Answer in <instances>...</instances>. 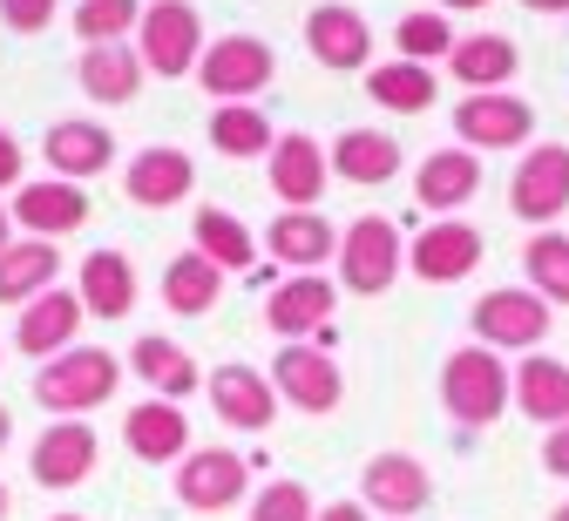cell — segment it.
Segmentation results:
<instances>
[{
	"instance_id": "cell-38",
	"label": "cell",
	"mask_w": 569,
	"mask_h": 521,
	"mask_svg": "<svg viewBox=\"0 0 569 521\" xmlns=\"http://www.w3.org/2000/svg\"><path fill=\"white\" fill-rule=\"evenodd\" d=\"M393 41H400V61H448L455 54V28L441 21V14H407L400 28H393Z\"/></svg>"
},
{
	"instance_id": "cell-39",
	"label": "cell",
	"mask_w": 569,
	"mask_h": 521,
	"mask_svg": "<svg viewBox=\"0 0 569 521\" xmlns=\"http://www.w3.org/2000/svg\"><path fill=\"white\" fill-rule=\"evenodd\" d=\"M312 514L319 508H312V494L299 481H264L258 501H251V521H312Z\"/></svg>"
},
{
	"instance_id": "cell-22",
	"label": "cell",
	"mask_w": 569,
	"mask_h": 521,
	"mask_svg": "<svg viewBox=\"0 0 569 521\" xmlns=\"http://www.w3.org/2000/svg\"><path fill=\"white\" fill-rule=\"evenodd\" d=\"M516 407H522L536 427H562V420H569V359L529 352V359L516 365Z\"/></svg>"
},
{
	"instance_id": "cell-49",
	"label": "cell",
	"mask_w": 569,
	"mask_h": 521,
	"mask_svg": "<svg viewBox=\"0 0 569 521\" xmlns=\"http://www.w3.org/2000/svg\"><path fill=\"white\" fill-rule=\"evenodd\" d=\"M0 521H8V488H0Z\"/></svg>"
},
{
	"instance_id": "cell-45",
	"label": "cell",
	"mask_w": 569,
	"mask_h": 521,
	"mask_svg": "<svg viewBox=\"0 0 569 521\" xmlns=\"http://www.w3.org/2000/svg\"><path fill=\"white\" fill-rule=\"evenodd\" d=\"M8 433H14V413H8V407H0V454H8Z\"/></svg>"
},
{
	"instance_id": "cell-47",
	"label": "cell",
	"mask_w": 569,
	"mask_h": 521,
	"mask_svg": "<svg viewBox=\"0 0 569 521\" xmlns=\"http://www.w3.org/2000/svg\"><path fill=\"white\" fill-rule=\"evenodd\" d=\"M0 251H8V210H0Z\"/></svg>"
},
{
	"instance_id": "cell-17",
	"label": "cell",
	"mask_w": 569,
	"mask_h": 521,
	"mask_svg": "<svg viewBox=\"0 0 569 521\" xmlns=\"http://www.w3.org/2000/svg\"><path fill=\"white\" fill-rule=\"evenodd\" d=\"M122 440H129L136 461L163 468V461H183V454H190V420H183L177 400H142V407H129Z\"/></svg>"
},
{
	"instance_id": "cell-10",
	"label": "cell",
	"mask_w": 569,
	"mask_h": 521,
	"mask_svg": "<svg viewBox=\"0 0 569 521\" xmlns=\"http://www.w3.org/2000/svg\"><path fill=\"white\" fill-rule=\"evenodd\" d=\"M197 54H203V21H197L190 0H157V8H142V68L183 74Z\"/></svg>"
},
{
	"instance_id": "cell-43",
	"label": "cell",
	"mask_w": 569,
	"mask_h": 521,
	"mask_svg": "<svg viewBox=\"0 0 569 521\" xmlns=\"http://www.w3.org/2000/svg\"><path fill=\"white\" fill-rule=\"evenodd\" d=\"M312 521H367V501H326Z\"/></svg>"
},
{
	"instance_id": "cell-40",
	"label": "cell",
	"mask_w": 569,
	"mask_h": 521,
	"mask_svg": "<svg viewBox=\"0 0 569 521\" xmlns=\"http://www.w3.org/2000/svg\"><path fill=\"white\" fill-rule=\"evenodd\" d=\"M0 14H8V28L34 34V28H48V21H54V0H0Z\"/></svg>"
},
{
	"instance_id": "cell-7",
	"label": "cell",
	"mask_w": 569,
	"mask_h": 521,
	"mask_svg": "<svg viewBox=\"0 0 569 521\" xmlns=\"http://www.w3.org/2000/svg\"><path fill=\"white\" fill-rule=\"evenodd\" d=\"M509 210L522 217V223H549L569 210V149L562 142H536L529 157L516 163V177H509Z\"/></svg>"
},
{
	"instance_id": "cell-14",
	"label": "cell",
	"mask_w": 569,
	"mask_h": 521,
	"mask_svg": "<svg viewBox=\"0 0 569 521\" xmlns=\"http://www.w3.org/2000/svg\"><path fill=\"white\" fill-rule=\"evenodd\" d=\"M360 501H367L373 514L407 521V514H420L427 501H435V481H427V468H420L413 454H373L367 474H360Z\"/></svg>"
},
{
	"instance_id": "cell-44",
	"label": "cell",
	"mask_w": 569,
	"mask_h": 521,
	"mask_svg": "<svg viewBox=\"0 0 569 521\" xmlns=\"http://www.w3.org/2000/svg\"><path fill=\"white\" fill-rule=\"evenodd\" d=\"M529 14H569V0H522Z\"/></svg>"
},
{
	"instance_id": "cell-20",
	"label": "cell",
	"mask_w": 569,
	"mask_h": 521,
	"mask_svg": "<svg viewBox=\"0 0 569 521\" xmlns=\"http://www.w3.org/2000/svg\"><path fill=\"white\" fill-rule=\"evenodd\" d=\"M190 183H197V163L183 157V149H142V157L129 163V203H142V210H170V203H183L190 197Z\"/></svg>"
},
{
	"instance_id": "cell-4",
	"label": "cell",
	"mask_w": 569,
	"mask_h": 521,
	"mask_svg": "<svg viewBox=\"0 0 569 521\" xmlns=\"http://www.w3.org/2000/svg\"><path fill=\"white\" fill-rule=\"evenodd\" d=\"M549 305L536 291H481V305L468 312V325H475V339L488 345V352H536L542 339H549Z\"/></svg>"
},
{
	"instance_id": "cell-3",
	"label": "cell",
	"mask_w": 569,
	"mask_h": 521,
	"mask_svg": "<svg viewBox=\"0 0 569 521\" xmlns=\"http://www.w3.org/2000/svg\"><path fill=\"white\" fill-rule=\"evenodd\" d=\"M400 264H407V244L387 217H360L352 231H339V284L346 291L380 298V291H393Z\"/></svg>"
},
{
	"instance_id": "cell-11",
	"label": "cell",
	"mask_w": 569,
	"mask_h": 521,
	"mask_svg": "<svg viewBox=\"0 0 569 521\" xmlns=\"http://www.w3.org/2000/svg\"><path fill=\"white\" fill-rule=\"evenodd\" d=\"M96 454H102V440H96L89 420H54V427L34 440L28 468H34L41 488H82V481L96 474Z\"/></svg>"
},
{
	"instance_id": "cell-18",
	"label": "cell",
	"mask_w": 569,
	"mask_h": 521,
	"mask_svg": "<svg viewBox=\"0 0 569 521\" xmlns=\"http://www.w3.org/2000/svg\"><path fill=\"white\" fill-rule=\"evenodd\" d=\"M264 251L292 271H319L326 258H339V231L319 210H278V223L264 231Z\"/></svg>"
},
{
	"instance_id": "cell-12",
	"label": "cell",
	"mask_w": 569,
	"mask_h": 521,
	"mask_svg": "<svg viewBox=\"0 0 569 521\" xmlns=\"http://www.w3.org/2000/svg\"><path fill=\"white\" fill-rule=\"evenodd\" d=\"M455 129H461V149H516L536 129V109L509 89H488L455 109Z\"/></svg>"
},
{
	"instance_id": "cell-13",
	"label": "cell",
	"mask_w": 569,
	"mask_h": 521,
	"mask_svg": "<svg viewBox=\"0 0 569 521\" xmlns=\"http://www.w3.org/2000/svg\"><path fill=\"white\" fill-rule=\"evenodd\" d=\"M407 264H413V278H427V284H461V278L481 264V231H475V223H461V217L427 223V231L413 238V251H407Z\"/></svg>"
},
{
	"instance_id": "cell-28",
	"label": "cell",
	"mask_w": 569,
	"mask_h": 521,
	"mask_svg": "<svg viewBox=\"0 0 569 521\" xmlns=\"http://www.w3.org/2000/svg\"><path fill=\"white\" fill-rule=\"evenodd\" d=\"M129 305H136V271H129V258H122V251L82 258V312H96V319H129Z\"/></svg>"
},
{
	"instance_id": "cell-27",
	"label": "cell",
	"mask_w": 569,
	"mask_h": 521,
	"mask_svg": "<svg viewBox=\"0 0 569 521\" xmlns=\"http://www.w3.org/2000/svg\"><path fill=\"white\" fill-rule=\"evenodd\" d=\"M346 183H393V170H400V142L387 136V129H346L339 142H332V157H326Z\"/></svg>"
},
{
	"instance_id": "cell-32",
	"label": "cell",
	"mask_w": 569,
	"mask_h": 521,
	"mask_svg": "<svg viewBox=\"0 0 569 521\" xmlns=\"http://www.w3.org/2000/svg\"><path fill=\"white\" fill-rule=\"evenodd\" d=\"M218 291H224V271L210 264V258H197V251L170 258V271H163V305H170V312L203 319L210 305H218Z\"/></svg>"
},
{
	"instance_id": "cell-24",
	"label": "cell",
	"mask_w": 569,
	"mask_h": 521,
	"mask_svg": "<svg viewBox=\"0 0 569 521\" xmlns=\"http://www.w3.org/2000/svg\"><path fill=\"white\" fill-rule=\"evenodd\" d=\"M14 217L34 238H61V231H76V223H89V197H82V183H21Z\"/></svg>"
},
{
	"instance_id": "cell-48",
	"label": "cell",
	"mask_w": 569,
	"mask_h": 521,
	"mask_svg": "<svg viewBox=\"0 0 569 521\" xmlns=\"http://www.w3.org/2000/svg\"><path fill=\"white\" fill-rule=\"evenodd\" d=\"M549 521H569V501H562V508H556V514H549Z\"/></svg>"
},
{
	"instance_id": "cell-5",
	"label": "cell",
	"mask_w": 569,
	"mask_h": 521,
	"mask_svg": "<svg viewBox=\"0 0 569 521\" xmlns=\"http://www.w3.org/2000/svg\"><path fill=\"white\" fill-rule=\"evenodd\" d=\"M271 74H278V61H271V48H264L258 34H224V41H210V48L197 54V82L218 96V102L258 96Z\"/></svg>"
},
{
	"instance_id": "cell-25",
	"label": "cell",
	"mask_w": 569,
	"mask_h": 521,
	"mask_svg": "<svg viewBox=\"0 0 569 521\" xmlns=\"http://www.w3.org/2000/svg\"><path fill=\"white\" fill-rule=\"evenodd\" d=\"M475 190H481V163H475V149H441V157H427V163H420V177H413L420 210H461Z\"/></svg>"
},
{
	"instance_id": "cell-1",
	"label": "cell",
	"mask_w": 569,
	"mask_h": 521,
	"mask_svg": "<svg viewBox=\"0 0 569 521\" xmlns=\"http://www.w3.org/2000/svg\"><path fill=\"white\" fill-rule=\"evenodd\" d=\"M441 400L461 427H495L509 407H516V372L502 352H488V345H461L448 352L441 365Z\"/></svg>"
},
{
	"instance_id": "cell-8",
	"label": "cell",
	"mask_w": 569,
	"mask_h": 521,
	"mask_svg": "<svg viewBox=\"0 0 569 521\" xmlns=\"http://www.w3.org/2000/svg\"><path fill=\"white\" fill-rule=\"evenodd\" d=\"M244 481H251V468H244V454H231V447H197V454L177 461V501L190 514H224V508H238L244 501Z\"/></svg>"
},
{
	"instance_id": "cell-16",
	"label": "cell",
	"mask_w": 569,
	"mask_h": 521,
	"mask_svg": "<svg viewBox=\"0 0 569 521\" xmlns=\"http://www.w3.org/2000/svg\"><path fill=\"white\" fill-rule=\"evenodd\" d=\"M210 407H218V420L238 427V433H264L278 420V393H271V380L258 365H218L210 372Z\"/></svg>"
},
{
	"instance_id": "cell-2",
	"label": "cell",
	"mask_w": 569,
	"mask_h": 521,
	"mask_svg": "<svg viewBox=\"0 0 569 521\" xmlns=\"http://www.w3.org/2000/svg\"><path fill=\"white\" fill-rule=\"evenodd\" d=\"M116 380H122L116 352H102V345H68V352H54V359L41 365L34 400H41L48 413H61V420H82V413H96L102 400H116Z\"/></svg>"
},
{
	"instance_id": "cell-15",
	"label": "cell",
	"mask_w": 569,
	"mask_h": 521,
	"mask_svg": "<svg viewBox=\"0 0 569 521\" xmlns=\"http://www.w3.org/2000/svg\"><path fill=\"white\" fill-rule=\"evenodd\" d=\"M326 177H332V163L312 136H278L271 142V190H278L284 210H319Z\"/></svg>"
},
{
	"instance_id": "cell-21",
	"label": "cell",
	"mask_w": 569,
	"mask_h": 521,
	"mask_svg": "<svg viewBox=\"0 0 569 521\" xmlns=\"http://www.w3.org/2000/svg\"><path fill=\"white\" fill-rule=\"evenodd\" d=\"M306 48L326 61V68H367V54H373V34H367V21L352 14V8H312L306 14Z\"/></svg>"
},
{
	"instance_id": "cell-50",
	"label": "cell",
	"mask_w": 569,
	"mask_h": 521,
	"mask_svg": "<svg viewBox=\"0 0 569 521\" xmlns=\"http://www.w3.org/2000/svg\"><path fill=\"white\" fill-rule=\"evenodd\" d=\"M54 521H82V514H54Z\"/></svg>"
},
{
	"instance_id": "cell-29",
	"label": "cell",
	"mask_w": 569,
	"mask_h": 521,
	"mask_svg": "<svg viewBox=\"0 0 569 521\" xmlns=\"http://www.w3.org/2000/svg\"><path fill=\"white\" fill-rule=\"evenodd\" d=\"M48 163L61 177H96V170L116 163V136L96 129V122H54L48 129Z\"/></svg>"
},
{
	"instance_id": "cell-35",
	"label": "cell",
	"mask_w": 569,
	"mask_h": 521,
	"mask_svg": "<svg viewBox=\"0 0 569 521\" xmlns=\"http://www.w3.org/2000/svg\"><path fill=\"white\" fill-rule=\"evenodd\" d=\"M82 89H89L96 102H129V96L142 89V54H129L122 41H116V48H89V54H82Z\"/></svg>"
},
{
	"instance_id": "cell-26",
	"label": "cell",
	"mask_w": 569,
	"mask_h": 521,
	"mask_svg": "<svg viewBox=\"0 0 569 521\" xmlns=\"http://www.w3.org/2000/svg\"><path fill=\"white\" fill-rule=\"evenodd\" d=\"M54 271H61V251L48 238L8 244L0 251V305H34V298L54 284Z\"/></svg>"
},
{
	"instance_id": "cell-42",
	"label": "cell",
	"mask_w": 569,
	"mask_h": 521,
	"mask_svg": "<svg viewBox=\"0 0 569 521\" xmlns=\"http://www.w3.org/2000/svg\"><path fill=\"white\" fill-rule=\"evenodd\" d=\"M14 177H21V142L0 129V183H14Z\"/></svg>"
},
{
	"instance_id": "cell-30",
	"label": "cell",
	"mask_w": 569,
	"mask_h": 521,
	"mask_svg": "<svg viewBox=\"0 0 569 521\" xmlns=\"http://www.w3.org/2000/svg\"><path fill=\"white\" fill-rule=\"evenodd\" d=\"M516 41L509 34H468V41H455V54H448V68L461 74V82L475 89V96H488V89H502L509 74H516Z\"/></svg>"
},
{
	"instance_id": "cell-34",
	"label": "cell",
	"mask_w": 569,
	"mask_h": 521,
	"mask_svg": "<svg viewBox=\"0 0 569 521\" xmlns=\"http://www.w3.org/2000/svg\"><path fill=\"white\" fill-rule=\"evenodd\" d=\"M367 89H373V102L393 109V116L435 109V74H427L420 61H387V68H373V74H367Z\"/></svg>"
},
{
	"instance_id": "cell-33",
	"label": "cell",
	"mask_w": 569,
	"mask_h": 521,
	"mask_svg": "<svg viewBox=\"0 0 569 521\" xmlns=\"http://www.w3.org/2000/svg\"><path fill=\"white\" fill-rule=\"evenodd\" d=\"M522 271H529V291L542 298V305H569V238L562 231H536L522 244Z\"/></svg>"
},
{
	"instance_id": "cell-41",
	"label": "cell",
	"mask_w": 569,
	"mask_h": 521,
	"mask_svg": "<svg viewBox=\"0 0 569 521\" xmlns=\"http://www.w3.org/2000/svg\"><path fill=\"white\" fill-rule=\"evenodd\" d=\"M542 468H549L556 481H569V420L549 427V440H542Z\"/></svg>"
},
{
	"instance_id": "cell-23",
	"label": "cell",
	"mask_w": 569,
	"mask_h": 521,
	"mask_svg": "<svg viewBox=\"0 0 569 521\" xmlns=\"http://www.w3.org/2000/svg\"><path fill=\"white\" fill-rule=\"evenodd\" d=\"M129 365H136V380L150 387L157 400H190L197 387H203V372H197V359L183 352V345H170V339H136V352H129Z\"/></svg>"
},
{
	"instance_id": "cell-37",
	"label": "cell",
	"mask_w": 569,
	"mask_h": 521,
	"mask_svg": "<svg viewBox=\"0 0 569 521\" xmlns=\"http://www.w3.org/2000/svg\"><path fill=\"white\" fill-rule=\"evenodd\" d=\"M136 21H142L136 0H82V8H76V34H82L89 48H116Z\"/></svg>"
},
{
	"instance_id": "cell-46",
	"label": "cell",
	"mask_w": 569,
	"mask_h": 521,
	"mask_svg": "<svg viewBox=\"0 0 569 521\" xmlns=\"http://www.w3.org/2000/svg\"><path fill=\"white\" fill-rule=\"evenodd\" d=\"M441 8H455V14H475V8H488V0H441Z\"/></svg>"
},
{
	"instance_id": "cell-6",
	"label": "cell",
	"mask_w": 569,
	"mask_h": 521,
	"mask_svg": "<svg viewBox=\"0 0 569 521\" xmlns=\"http://www.w3.org/2000/svg\"><path fill=\"white\" fill-rule=\"evenodd\" d=\"M271 393L284 407H299V413H332L346 400V380H339V365L326 345H278L271 359Z\"/></svg>"
},
{
	"instance_id": "cell-36",
	"label": "cell",
	"mask_w": 569,
	"mask_h": 521,
	"mask_svg": "<svg viewBox=\"0 0 569 521\" xmlns=\"http://www.w3.org/2000/svg\"><path fill=\"white\" fill-rule=\"evenodd\" d=\"M271 122L258 116V109H244V102H224L218 116H210V149L218 157H271Z\"/></svg>"
},
{
	"instance_id": "cell-9",
	"label": "cell",
	"mask_w": 569,
	"mask_h": 521,
	"mask_svg": "<svg viewBox=\"0 0 569 521\" xmlns=\"http://www.w3.org/2000/svg\"><path fill=\"white\" fill-rule=\"evenodd\" d=\"M332 305H339V291L319 278V271H299V278H284V284H271V298H264V325L278 332V339H319L326 325H332Z\"/></svg>"
},
{
	"instance_id": "cell-31",
	"label": "cell",
	"mask_w": 569,
	"mask_h": 521,
	"mask_svg": "<svg viewBox=\"0 0 569 521\" xmlns=\"http://www.w3.org/2000/svg\"><path fill=\"white\" fill-rule=\"evenodd\" d=\"M190 238H197V258H210L218 271H251V258H258V238L244 231V223L231 217V210H197V223H190Z\"/></svg>"
},
{
	"instance_id": "cell-19",
	"label": "cell",
	"mask_w": 569,
	"mask_h": 521,
	"mask_svg": "<svg viewBox=\"0 0 569 521\" xmlns=\"http://www.w3.org/2000/svg\"><path fill=\"white\" fill-rule=\"evenodd\" d=\"M76 325H82V298H76V291H41L34 305H21L14 345L34 352V359H54V352L76 345Z\"/></svg>"
}]
</instances>
